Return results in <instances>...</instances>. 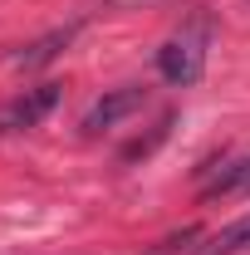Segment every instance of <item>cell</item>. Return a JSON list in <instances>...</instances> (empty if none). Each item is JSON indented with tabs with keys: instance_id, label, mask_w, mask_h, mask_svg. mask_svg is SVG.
Here are the masks:
<instances>
[{
	"instance_id": "cell-3",
	"label": "cell",
	"mask_w": 250,
	"mask_h": 255,
	"mask_svg": "<svg viewBox=\"0 0 250 255\" xmlns=\"http://www.w3.org/2000/svg\"><path fill=\"white\" fill-rule=\"evenodd\" d=\"M142 103H147V89H142V84H123V89H108V94H103L94 108L84 113L79 132H84V137H103V132H113V128L123 123V118H132V113H137Z\"/></svg>"
},
{
	"instance_id": "cell-4",
	"label": "cell",
	"mask_w": 250,
	"mask_h": 255,
	"mask_svg": "<svg viewBox=\"0 0 250 255\" xmlns=\"http://www.w3.org/2000/svg\"><path fill=\"white\" fill-rule=\"evenodd\" d=\"M231 196H250V157H231L211 172V182L201 187V201H231Z\"/></svg>"
},
{
	"instance_id": "cell-5",
	"label": "cell",
	"mask_w": 250,
	"mask_h": 255,
	"mask_svg": "<svg viewBox=\"0 0 250 255\" xmlns=\"http://www.w3.org/2000/svg\"><path fill=\"white\" fill-rule=\"evenodd\" d=\"M79 25H84V20H74V25H59V30H49V34H39L34 44H25V49H20V54H10V59L20 64V69H39V64L59 59V49H69V44H74Z\"/></svg>"
},
{
	"instance_id": "cell-1",
	"label": "cell",
	"mask_w": 250,
	"mask_h": 255,
	"mask_svg": "<svg viewBox=\"0 0 250 255\" xmlns=\"http://www.w3.org/2000/svg\"><path fill=\"white\" fill-rule=\"evenodd\" d=\"M211 30H216L211 10H191L187 25L157 49V74H162L172 89L201 84V74H206V49H211Z\"/></svg>"
},
{
	"instance_id": "cell-9",
	"label": "cell",
	"mask_w": 250,
	"mask_h": 255,
	"mask_svg": "<svg viewBox=\"0 0 250 255\" xmlns=\"http://www.w3.org/2000/svg\"><path fill=\"white\" fill-rule=\"evenodd\" d=\"M246 5H250V0H246Z\"/></svg>"
},
{
	"instance_id": "cell-6",
	"label": "cell",
	"mask_w": 250,
	"mask_h": 255,
	"mask_svg": "<svg viewBox=\"0 0 250 255\" xmlns=\"http://www.w3.org/2000/svg\"><path fill=\"white\" fill-rule=\"evenodd\" d=\"M187 255H250V211L236 216L231 226H221L216 236H206V246H196Z\"/></svg>"
},
{
	"instance_id": "cell-7",
	"label": "cell",
	"mask_w": 250,
	"mask_h": 255,
	"mask_svg": "<svg viewBox=\"0 0 250 255\" xmlns=\"http://www.w3.org/2000/svg\"><path fill=\"white\" fill-rule=\"evenodd\" d=\"M172 123H177V113L167 108V113H162V118L152 123V132H147V137H137V142H127V147H123V162H142V157H152L157 147L172 137Z\"/></svg>"
},
{
	"instance_id": "cell-8",
	"label": "cell",
	"mask_w": 250,
	"mask_h": 255,
	"mask_svg": "<svg viewBox=\"0 0 250 255\" xmlns=\"http://www.w3.org/2000/svg\"><path fill=\"white\" fill-rule=\"evenodd\" d=\"M89 10H84V20L98 15V10H142V5H162V0H84Z\"/></svg>"
},
{
	"instance_id": "cell-2",
	"label": "cell",
	"mask_w": 250,
	"mask_h": 255,
	"mask_svg": "<svg viewBox=\"0 0 250 255\" xmlns=\"http://www.w3.org/2000/svg\"><path fill=\"white\" fill-rule=\"evenodd\" d=\"M59 98H64V84H34V89H25V94H15L10 103H0V137L39 128L54 108H59Z\"/></svg>"
}]
</instances>
